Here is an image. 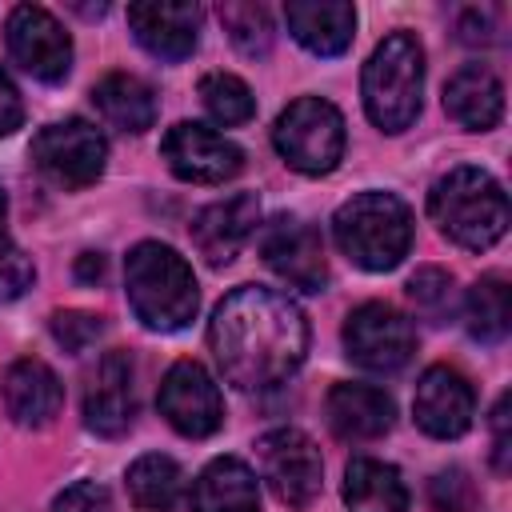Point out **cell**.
Instances as JSON below:
<instances>
[{
	"label": "cell",
	"instance_id": "6da1fadb",
	"mask_svg": "<svg viewBox=\"0 0 512 512\" xmlns=\"http://www.w3.org/2000/svg\"><path fill=\"white\" fill-rule=\"evenodd\" d=\"M208 344L228 384L240 392H268L304 364L308 320L284 292L244 284L216 304Z\"/></svg>",
	"mask_w": 512,
	"mask_h": 512
},
{
	"label": "cell",
	"instance_id": "7a4b0ae2",
	"mask_svg": "<svg viewBox=\"0 0 512 512\" xmlns=\"http://www.w3.org/2000/svg\"><path fill=\"white\" fill-rule=\"evenodd\" d=\"M428 216L452 244H460L468 252H484L508 228V196L492 172L460 164V168H448L432 184Z\"/></svg>",
	"mask_w": 512,
	"mask_h": 512
},
{
	"label": "cell",
	"instance_id": "3957f363",
	"mask_svg": "<svg viewBox=\"0 0 512 512\" xmlns=\"http://www.w3.org/2000/svg\"><path fill=\"white\" fill-rule=\"evenodd\" d=\"M124 288L132 312L152 328V332H180L200 304L196 276L188 260L160 244V240H140L128 260H124Z\"/></svg>",
	"mask_w": 512,
	"mask_h": 512
},
{
	"label": "cell",
	"instance_id": "277c9868",
	"mask_svg": "<svg viewBox=\"0 0 512 512\" xmlns=\"http://www.w3.org/2000/svg\"><path fill=\"white\" fill-rule=\"evenodd\" d=\"M332 232L356 268L388 272L412 248V212L392 192H360L336 208Z\"/></svg>",
	"mask_w": 512,
	"mask_h": 512
},
{
	"label": "cell",
	"instance_id": "5b68a950",
	"mask_svg": "<svg viewBox=\"0 0 512 512\" xmlns=\"http://www.w3.org/2000/svg\"><path fill=\"white\" fill-rule=\"evenodd\" d=\"M364 108L380 132H404L420 116L424 48L412 32H388L364 64Z\"/></svg>",
	"mask_w": 512,
	"mask_h": 512
},
{
	"label": "cell",
	"instance_id": "8992f818",
	"mask_svg": "<svg viewBox=\"0 0 512 512\" xmlns=\"http://www.w3.org/2000/svg\"><path fill=\"white\" fill-rule=\"evenodd\" d=\"M272 144L288 168L304 176H324L344 156V116L320 96H300L276 116Z\"/></svg>",
	"mask_w": 512,
	"mask_h": 512
},
{
	"label": "cell",
	"instance_id": "52a82bcc",
	"mask_svg": "<svg viewBox=\"0 0 512 512\" xmlns=\"http://www.w3.org/2000/svg\"><path fill=\"white\" fill-rule=\"evenodd\" d=\"M256 456H260V472L280 504L308 508L320 496L324 460H320V448L312 444V436H304L300 428L264 432L256 440Z\"/></svg>",
	"mask_w": 512,
	"mask_h": 512
},
{
	"label": "cell",
	"instance_id": "ba28073f",
	"mask_svg": "<svg viewBox=\"0 0 512 512\" xmlns=\"http://www.w3.org/2000/svg\"><path fill=\"white\" fill-rule=\"evenodd\" d=\"M104 156H108V144H104L100 128L80 116L48 124L32 140L36 168L60 188H88L104 172Z\"/></svg>",
	"mask_w": 512,
	"mask_h": 512
},
{
	"label": "cell",
	"instance_id": "9c48e42d",
	"mask_svg": "<svg viewBox=\"0 0 512 512\" xmlns=\"http://www.w3.org/2000/svg\"><path fill=\"white\" fill-rule=\"evenodd\" d=\"M344 348L368 372H400L416 352V328L392 304H360L344 320Z\"/></svg>",
	"mask_w": 512,
	"mask_h": 512
},
{
	"label": "cell",
	"instance_id": "30bf717a",
	"mask_svg": "<svg viewBox=\"0 0 512 512\" xmlns=\"http://www.w3.org/2000/svg\"><path fill=\"white\" fill-rule=\"evenodd\" d=\"M156 404H160V416L180 436H188V440H204V436H212L224 424L220 388L208 376V368L196 364V360H176L164 372L160 392H156Z\"/></svg>",
	"mask_w": 512,
	"mask_h": 512
},
{
	"label": "cell",
	"instance_id": "8fae6325",
	"mask_svg": "<svg viewBox=\"0 0 512 512\" xmlns=\"http://www.w3.org/2000/svg\"><path fill=\"white\" fill-rule=\"evenodd\" d=\"M4 32H8L12 60L28 76H36L44 84H56V80L68 76V68H72V40H68L64 24L48 8H36V4L12 8Z\"/></svg>",
	"mask_w": 512,
	"mask_h": 512
},
{
	"label": "cell",
	"instance_id": "7c38bea8",
	"mask_svg": "<svg viewBox=\"0 0 512 512\" xmlns=\"http://www.w3.org/2000/svg\"><path fill=\"white\" fill-rule=\"evenodd\" d=\"M160 152H164L172 176H180L188 184H224L244 168V152L228 136L204 128L196 120L172 124L160 140Z\"/></svg>",
	"mask_w": 512,
	"mask_h": 512
},
{
	"label": "cell",
	"instance_id": "4fadbf2b",
	"mask_svg": "<svg viewBox=\"0 0 512 512\" xmlns=\"http://www.w3.org/2000/svg\"><path fill=\"white\" fill-rule=\"evenodd\" d=\"M260 256L264 264L292 288L300 292H320L328 284V260H324V240L320 232L300 220V216H276L260 232Z\"/></svg>",
	"mask_w": 512,
	"mask_h": 512
},
{
	"label": "cell",
	"instance_id": "5bb4252c",
	"mask_svg": "<svg viewBox=\"0 0 512 512\" xmlns=\"http://www.w3.org/2000/svg\"><path fill=\"white\" fill-rule=\"evenodd\" d=\"M412 416L416 424L436 436V440H456L472 428V416H476V396H472V384L448 368V364H432L420 384H416V396H412Z\"/></svg>",
	"mask_w": 512,
	"mask_h": 512
},
{
	"label": "cell",
	"instance_id": "9a60e30c",
	"mask_svg": "<svg viewBox=\"0 0 512 512\" xmlns=\"http://www.w3.org/2000/svg\"><path fill=\"white\" fill-rule=\"evenodd\" d=\"M256 220H260V200L252 192H236L228 200H216V204L200 208L192 216L188 236H192L196 252L212 268H220V264H232L236 260V252L244 248V240L256 232Z\"/></svg>",
	"mask_w": 512,
	"mask_h": 512
},
{
	"label": "cell",
	"instance_id": "2e32d148",
	"mask_svg": "<svg viewBox=\"0 0 512 512\" xmlns=\"http://www.w3.org/2000/svg\"><path fill=\"white\" fill-rule=\"evenodd\" d=\"M136 420V388H132V360L128 352H108L92 376L84 396V424L96 436H124Z\"/></svg>",
	"mask_w": 512,
	"mask_h": 512
},
{
	"label": "cell",
	"instance_id": "e0dca14e",
	"mask_svg": "<svg viewBox=\"0 0 512 512\" xmlns=\"http://www.w3.org/2000/svg\"><path fill=\"white\" fill-rule=\"evenodd\" d=\"M4 404H8V416L16 424L44 428L64 408V384L44 360L24 356L4 372Z\"/></svg>",
	"mask_w": 512,
	"mask_h": 512
},
{
	"label": "cell",
	"instance_id": "ac0fdd59",
	"mask_svg": "<svg viewBox=\"0 0 512 512\" xmlns=\"http://www.w3.org/2000/svg\"><path fill=\"white\" fill-rule=\"evenodd\" d=\"M128 24H132V36L156 60H184L196 48L200 8L196 4H132Z\"/></svg>",
	"mask_w": 512,
	"mask_h": 512
},
{
	"label": "cell",
	"instance_id": "d6986e66",
	"mask_svg": "<svg viewBox=\"0 0 512 512\" xmlns=\"http://www.w3.org/2000/svg\"><path fill=\"white\" fill-rule=\"evenodd\" d=\"M324 408L340 440H376L392 428V416H396L392 396L376 384H336Z\"/></svg>",
	"mask_w": 512,
	"mask_h": 512
},
{
	"label": "cell",
	"instance_id": "ffe728a7",
	"mask_svg": "<svg viewBox=\"0 0 512 512\" xmlns=\"http://www.w3.org/2000/svg\"><path fill=\"white\" fill-rule=\"evenodd\" d=\"M444 112L468 132H488L504 112V88L484 64H464L444 84Z\"/></svg>",
	"mask_w": 512,
	"mask_h": 512
},
{
	"label": "cell",
	"instance_id": "44dd1931",
	"mask_svg": "<svg viewBox=\"0 0 512 512\" xmlns=\"http://www.w3.org/2000/svg\"><path fill=\"white\" fill-rule=\"evenodd\" d=\"M288 32L316 56H340L352 44L356 12L352 4H328V0H292L284 4Z\"/></svg>",
	"mask_w": 512,
	"mask_h": 512
},
{
	"label": "cell",
	"instance_id": "7402d4cb",
	"mask_svg": "<svg viewBox=\"0 0 512 512\" xmlns=\"http://www.w3.org/2000/svg\"><path fill=\"white\" fill-rule=\"evenodd\" d=\"M192 512H260V488L244 460L220 456L192 484Z\"/></svg>",
	"mask_w": 512,
	"mask_h": 512
},
{
	"label": "cell",
	"instance_id": "603a6c76",
	"mask_svg": "<svg viewBox=\"0 0 512 512\" xmlns=\"http://www.w3.org/2000/svg\"><path fill=\"white\" fill-rule=\"evenodd\" d=\"M344 504L348 512H408V488L392 464L356 456L344 472Z\"/></svg>",
	"mask_w": 512,
	"mask_h": 512
},
{
	"label": "cell",
	"instance_id": "cb8c5ba5",
	"mask_svg": "<svg viewBox=\"0 0 512 512\" xmlns=\"http://www.w3.org/2000/svg\"><path fill=\"white\" fill-rule=\"evenodd\" d=\"M92 104H96V112L112 124V128H120V132H148L152 124H156V96H152V88L144 84V80H136V76H128V72H112V76H104L96 88H92Z\"/></svg>",
	"mask_w": 512,
	"mask_h": 512
},
{
	"label": "cell",
	"instance_id": "d4e9b609",
	"mask_svg": "<svg viewBox=\"0 0 512 512\" xmlns=\"http://www.w3.org/2000/svg\"><path fill=\"white\" fill-rule=\"evenodd\" d=\"M128 496L140 512H172L184 496V472L172 456L148 452L128 468Z\"/></svg>",
	"mask_w": 512,
	"mask_h": 512
},
{
	"label": "cell",
	"instance_id": "484cf974",
	"mask_svg": "<svg viewBox=\"0 0 512 512\" xmlns=\"http://www.w3.org/2000/svg\"><path fill=\"white\" fill-rule=\"evenodd\" d=\"M464 320H468L472 340H480V344H500L508 336L512 296H508L504 276H480L472 284V292L464 300Z\"/></svg>",
	"mask_w": 512,
	"mask_h": 512
},
{
	"label": "cell",
	"instance_id": "4316f807",
	"mask_svg": "<svg viewBox=\"0 0 512 512\" xmlns=\"http://www.w3.org/2000/svg\"><path fill=\"white\" fill-rule=\"evenodd\" d=\"M200 100H204V108L216 124H244L256 112L252 88L232 72H208L200 80Z\"/></svg>",
	"mask_w": 512,
	"mask_h": 512
},
{
	"label": "cell",
	"instance_id": "83f0119b",
	"mask_svg": "<svg viewBox=\"0 0 512 512\" xmlns=\"http://www.w3.org/2000/svg\"><path fill=\"white\" fill-rule=\"evenodd\" d=\"M220 24L244 56H268L272 48V20L264 4H220Z\"/></svg>",
	"mask_w": 512,
	"mask_h": 512
},
{
	"label": "cell",
	"instance_id": "f1b7e54d",
	"mask_svg": "<svg viewBox=\"0 0 512 512\" xmlns=\"http://www.w3.org/2000/svg\"><path fill=\"white\" fill-rule=\"evenodd\" d=\"M408 300H412V308L424 316V320H432V324H444L448 316H452V308H456V292H452V276L444 272V268H416L412 272V280H408Z\"/></svg>",
	"mask_w": 512,
	"mask_h": 512
},
{
	"label": "cell",
	"instance_id": "f546056e",
	"mask_svg": "<svg viewBox=\"0 0 512 512\" xmlns=\"http://www.w3.org/2000/svg\"><path fill=\"white\" fill-rule=\"evenodd\" d=\"M36 280V268L32 260L12 244V236L0 228V300H16L32 288Z\"/></svg>",
	"mask_w": 512,
	"mask_h": 512
},
{
	"label": "cell",
	"instance_id": "4dcf8cb0",
	"mask_svg": "<svg viewBox=\"0 0 512 512\" xmlns=\"http://www.w3.org/2000/svg\"><path fill=\"white\" fill-rule=\"evenodd\" d=\"M428 496H432V508H436V512H468V508L476 504V488H472V480H468L464 468H444V472H436Z\"/></svg>",
	"mask_w": 512,
	"mask_h": 512
},
{
	"label": "cell",
	"instance_id": "1f68e13d",
	"mask_svg": "<svg viewBox=\"0 0 512 512\" xmlns=\"http://www.w3.org/2000/svg\"><path fill=\"white\" fill-rule=\"evenodd\" d=\"M100 332H104V324L92 312H56L52 316V336L64 352H84L88 344H96Z\"/></svg>",
	"mask_w": 512,
	"mask_h": 512
},
{
	"label": "cell",
	"instance_id": "d6a6232c",
	"mask_svg": "<svg viewBox=\"0 0 512 512\" xmlns=\"http://www.w3.org/2000/svg\"><path fill=\"white\" fill-rule=\"evenodd\" d=\"M52 512H112V500H108V488L96 484V480H76L68 484L56 500H52Z\"/></svg>",
	"mask_w": 512,
	"mask_h": 512
},
{
	"label": "cell",
	"instance_id": "836d02e7",
	"mask_svg": "<svg viewBox=\"0 0 512 512\" xmlns=\"http://www.w3.org/2000/svg\"><path fill=\"white\" fill-rule=\"evenodd\" d=\"M508 392L496 400V408H492V460H496V472H508Z\"/></svg>",
	"mask_w": 512,
	"mask_h": 512
},
{
	"label": "cell",
	"instance_id": "e575fe53",
	"mask_svg": "<svg viewBox=\"0 0 512 512\" xmlns=\"http://www.w3.org/2000/svg\"><path fill=\"white\" fill-rule=\"evenodd\" d=\"M24 124V100L16 92V84L0 72V136H12Z\"/></svg>",
	"mask_w": 512,
	"mask_h": 512
},
{
	"label": "cell",
	"instance_id": "d590c367",
	"mask_svg": "<svg viewBox=\"0 0 512 512\" xmlns=\"http://www.w3.org/2000/svg\"><path fill=\"white\" fill-rule=\"evenodd\" d=\"M460 40L464 44H492V28H488V12L472 8L460 16Z\"/></svg>",
	"mask_w": 512,
	"mask_h": 512
},
{
	"label": "cell",
	"instance_id": "8d00e7d4",
	"mask_svg": "<svg viewBox=\"0 0 512 512\" xmlns=\"http://www.w3.org/2000/svg\"><path fill=\"white\" fill-rule=\"evenodd\" d=\"M76 276H80V280H100V276H104V256H100V252H84V256L76 260Z\"/></svg>",
	"mask_w": 512,
	"mask_h": 512
},
{
	"label": "cell",
	"instance_id": "74e56055",
	"mask_svg": "<svg viewBox=\"0 0 512 512\" xmlns=\"http://www.w3.org/2000/svg\"><path fill=\"white\" fill-rule=\"evenodd\" d=\"M0 228H4V188H0Z\"/></svg>",
	"mask_w": 512,
	"mask_h": 512
}]
</instances>
